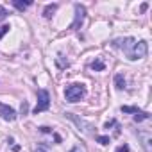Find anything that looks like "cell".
Returning a JSON list of instances; mask_svg holds the SVG:
<instances>
[{"label":"cell","instance_id":"cell-11","mask_svg":"<svg viewBox=\"0 0 152 152\" xmlns=\"http://www.w3.org/2000/svg\"><path fill=\"white\" fill-rule=\"evenodd\" d=\"M140 136H141V140H143L145 152H152V150H150V134H148V132H143V134H140Z\"/></svg>","mask_w":152,"mask_h":152},{"label":"cell","instance_id":"cell-21","mask_svg":"<svg viewBox=\"0 0 152 152\" xmlns=\"http://www.w3.org/2000/svg\"><path fill=\"white\" fill-rule=\"evenodd\" d=\"M70 152H83V148H81V147H73Z\"/></svg>","mask_w":152,"mask_h":152},{"label":"cell","instance_id":"cell-9","mask_svg":"<svg viewBox=\"0 0 152 152\" xmlns=\"http://www.w3.org/2000/svg\"><path fill=\"white\" fill-rule=\"evenodd\" d=\"M56 9H57V4H48L45 7V11H43V16L45 18H52V15L56 13Z\"/></svg>","mask_w":152,"mask_h":152},{"label":"cell","instance_id":"cell-23","mask_svg":"<svg viewBox=\"0 0 152 152\" xmlns=\"http://www.w3.org/2000/svg\"><path fill=\"white\" fill-rule=\"evenodd\" d=\"M36 152H47V150H45V145H39V147H38V150H36Z\"/></svg>","mask_w":152,"mask_h":152},{"label":"cell","instance_id":"cell-5","mask_svg":"<svg viewBox=\"0 0 152 152\" xmlns=\"http://www.w3.org/2000/svg\"><path fill=\"white\" fill-rule=\"evenodd\" d=\"M66 118H70L75 125H77L83 132H88V134H93V125L91 124H88V122H84L83 118H79V116H75L73 113H66Z\"/></svg>","mask_w":152,"mask_h":152},{"label":"cell","instance_id":"cell-12","mask_svg":"<svg viewBox=\"0 0 152 152\" xmlns=\"http://www.w3.org/2000/svg\"><path fill=\"white\" fill-rule=\"evenodd\" d=\"M148 118H150V115L147 111H141V109L134 115V122H143V120H148Z\"/></svg>","mask_w":152,"mask_h":152},{"label":"cell","instance_id":"cell-1","mask_svg":"<svg viewBox=\"0 0 152 152\" xmlns=\"http://www.w3.org/2000/svg\"><path fill=\"white\" fill-rule=\"evenodd\" d=\"M113 47L120 48L127 59L131 61H136V59H143L148 52V45L147 41H136L134 38H124V39H115L113 41Z\"/></svg>","mask_w":152,"mask_h":152},{"label":"cell","instance_id":"cell-15","mask_svg":"<svg viewBox=\"0 0 152 152\" xmlns=\"http://www.w3.org/2000/svg\"><path fill=\"white\" fill-rule=\"evenodd\" d=\"M95 140H97L100 145H107V143H109V136H95Z\"/></svg>","mask_w":152,"mask_h":152},{"label":"cell","instance_id":"cell-13","mask_svg":"<svg viewBox=\"0 0 152 152\" xmlns=\"http://www.w3.org/2000/svg\"><path fill=\"white\" fill-rule=\"evenodd\" d=\"M140 109L136 107V106H122V113H132V115H136Z\"/></svg>","mask_w":152,"mask_h":152},{"label":"cell","instance_id":"cell-3","mask_svg":"<svg viewBox=\"0 0 152 152\" xmlns=\"http://www.w3.org/2000/svg\"><path fill=\"white\" fill-rule=\"evenodd\" d=\"M50 107V95L47 90H38V104L34 107V115L41 113V111H47Z\"/></svg>","mask_w":152,"mask_h":152},{"label":"cell","instance_id":"cell-17","mask_svg":"<svg viewBox=\"0 0 152 152\" xmlns=\"http://www.w3.org/2000/svg\"><path fill=\"white\" fill-rule=\"evenodd\" d=\"M6 16H7V11H6V9H4L2 6H0V20H4Z\"/></svg>","mask_w":152,"mask_h":152},{"label":"cell","instance_id":"cell-14","mask_svg":"<svg viewBox=\"0 0 152 152\" xmlns=\"http://www.w3.org/2000/svg\"><path fill=\"white\" fill-rule=\"evenodd\" d=\"M9 31H11V25H9V23H6V25H0V39H2V38H4V36L9 32Z\"/></svg>","mask_w":152,"mask_h":152},{"label":"cell","instance_id":"cell-2","mask_svg":"<svg viewBox=\"0 0 152 152\" xmlns=\"http://www.w3.org/2000/svg\"><path fill=\"white\" fill-rule=\"evenodd\" d=\"M64 97L68 102L75 104V102H79L86 97V86L84 84H79V83H73V84H68L66 90H64Z\"/></svg>","mask_w":152,"mask_h":152},{"label":"cell","instance_id":"cell-8","mask_svg":"<svg viewBox=\"0 0 152 152\" xmlns=\"http://www.w3.org/2000/svg\"><path fill=\"white\" fill-rule=\"evenodd\" d=\"M115 88L116 90H124L125 88V79H124L122 73H116L115 75Z\"/></svg>","mask_w":152,"mask_h":152},{"label":"cell","instance_id":"cell-7","mask_svg":"<svg viewBox=\"0 0 152 152\" xmlns=\"http://www.w3.org/2000/svg\"><path fill=\"white\" fill-rule=\"evenodd\" d=\"M13 6L16 9H20V11H25L29 6H32V2H31V0H25V2H22V0H13Z\"/></svg>","mask_w":152,"mask_h":152},{"label":"cell","instance_id":"cell-16","mask_svg":"<svg viewBox=\"0 0 152 152\" xmlns=\"http://www.w3.org/2000/svg\"><path fill=\"white\" fill-rule=\"evenodd\" d=\"M115 152H129V145H125V143H124V145L116 147V150H115Z\"/></svg>","mask_w":152,"mask_h":152},{"label":"cell","instance_id":"cell-6","mask_svg":"<svg viewBox=\"0 0 152 152\" xmlns=\"http://www.w3.org/2000/svg\"><path fill=\"white\" fill-rule=\"evenodd\" d=\"M0 116H2L6 122H13V120H16V111L11 107V106H6V104H2L0 102Z\"/></svg>","mask_w":152,"mask_h":152},{"label":"cell","instance_id":"cell-18","mask_svg":"<svg viewBox=\"0 0 152 152\" xmlns=\"http://www.w3.org/2000/svg\"><path fill=\"white\" fill-rule=\"evenodd\" d=\"M113 125H116V122H115V120H109V122H106V125H104V127H106V129H111Z\"/></svg>","mask_w":152,"mask_h":152},{"label":"cell","instance_id":"cell-20","mask_svg":"<svg viewBox=\"0 0 152 152\" xmlns=\"http://www.w3.org/2000/svg\"><path fill=\"white\" fill-rule=\"evenodd\" d=\"M25 113H27V104L23 102V104H22V115H25Z\"/></svg>","mask_w":152,"mask_h":152},{"label":"cell","instance_id":"cell-4","mask_svg":"<svg viewBox=\"0 0 152 152\" xmlns=\"http://www.w3.org/2000/svg\"><path fill=\"white\" fill-rule=\"evenodd\" d=\"M84 18H86V9H84V6L75 4V20H73V23H72L70 29H73V31L81 29L83 23H84Z\"/></svg>","mask_w":152,"mask_h":152},{"label":"cell","instance_id":"cell-22","mask_svg":"<svg viewBox=\"0 0 152 152\" xmlns=\"http://www.w3.org/2000/svg\"><path fill=\"white\" fill-rule=\"evenodd\" d=\"M54 140H56V143H61V136L59 134H54Z\"/></svg>","mask_w":152,"mask_h":152},{"label":"cell","instance_id":"cell-19","mask_svg":"<svg viewBox=\"0 0 152 152\" xmlns=\"http://www.w3.org/2000/svg\"><path fill=\"white\" fill-rule=\"evenodd\" d=\"M39 131H41V132H52V129H50V127H45V125L39 127Z\"/></svg>","mask_w":152,"mask_h":152},{"label":"cell","instance_id":"cell-10","mask_svg":"<svg viewBox=\"0 0 152 152\" xmlns=\"http://www.w3.org/2000/svg\"><path fill=\"white\" fill-rule=\"evenodd\" d=\"M90 68H91V70H95V72H102V70L106 68V64H104V61H102V59H95V61L90 64Z\"/></svg>","mask_w":152,"mask_h":152}]
</instances>
